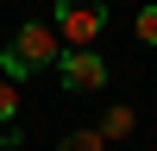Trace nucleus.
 <instances>
[{
	"label": "nucleus",
	"mask_w": 157,
	"mask_h": 151,
	"mask_svg": "<svg viewBox=\"0 0 157 151\" xmlns=\"http://www.w3.org/2000/svg\"><path fill=\"white\" fill-rule=\"evenodd\" d=\"M6 145H19V132H13V126H6V132H0V151H6Z\"/></svg>",
	"instance_id": "nucleus-8"
},
{
	"label": "nucleus",
	"mask_w": 157,
	"mask_h": 151,
	"mask_svg": "<svg viewBox=\"0 0 157 151\" xmlns=\"http://www.w3.org/2000/svg\"><path fill=\"white\" fill-rule=\"evenodd\" d=\"M57 151H107V138H101V126H75L57 138Z\"/></svg>",
	"instance_id": "nucleus-4"
},
{
	"label": "nucleus",
	"mask_w": 157,
	"mask_h": 151,
	"mask_svg": "<svg viewBox=\"0 0 157 151\" xmlns=\"http://www.w3.org/2000/svg\"><path fill=\"white\" fill-rule=\"evenodd\" d=\"M57 57H63L57 25L25 19L19 32H13V44L0 50V76H6V82H25V76H38V69H57Z\"/></svg>",
	"instance_id": "nucleus-1"
},
{
	"label": "nucleus",
	"mask_w": 157,
	"mask_h": 151,
	"mask_svg": "<svg viewBox=\"0 0 157 151\" xmlns=\"http://www.w3.org/2000/svg\"><path fill=\"white\" fill-rule=\"evenodd\" d=\"M138 44H157V6L138 13Z\"/></svg>",
	"instance_id": "nucleus-7"
},
{
	"label": "nucleus",
	"mask_w": 157,
	"mask_h": 151,
	"mask_svg": "<svg viewBox=\"0 0 157 151\" xmlns=\"http://www.w3.org/2000/svg\"><path fill=\"white\" fill-rule=\"evenodd\" d=\"M57 82H63V88H75V95H94V88H107V63L94 57V44L63 50V57H57Z\"/></svg>",
	"instance_id": "nucleus-3"
},
{
	"label": "nucleus",
	"mask_w": 157,
	"mask_h": 151,
	"mask_svg": "<svg viewBox=\"0 0 157 151\" xmlns=\"http://www.w3.org/2000/svg\"><path fill=\"white\" fill-rule=\"evenodd\" d=\"M132 126H138V113H132V107H107V120H101V138H126Z\"/></svg>",
	"instance_id": "nucleus-5"
},
{
	"label": "nucleus",
	"mask_w": 157,
	"mask_h": 151,
	"mask_svg": "<svg viewBox=\"0 0 157 151\" xmlns=\"http://www.w3.org/2000/svg\"><path fill=\"white\" fill-rule=\"evenodd\" d=\"M0 120H19V82L0 76Z\"/></svg>",
	"instance_id": "nucleus-6"
},
{
	"label": "nucleus",
	"mask_w": 157,
	"mask_h": 151,
	"mask_svg": "<svg viewBox=\"0 0 157 151\" xmlns=\"http://www.w3.org/2000/svg\"><path fill=\"white\" fill-rule=\"evenodd\" d=\"M101 25H107V0H57V38H63V50L94 44Z\"/></svg>",
	"instance_id": "nucleus-2"
}]
</instances>
